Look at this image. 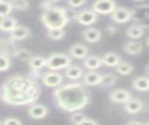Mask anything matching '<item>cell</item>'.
Instances as JSON below:
<instances>
[{
    "instance_id": "6da1fadb",
    "label": "cell",
    "mask_w": 149,
    "mask_h": 125,
    "mask_svg": "<svg viewBox=\"0 0 149 125\" xmlns=\"http://www.w3.org/2000/svg\"><path fill=\"white\" fill-rule=\"evenodd\" d=\"M41 94L36 80L30 76L13 75L4 81L1 88L2 100L10 105H26L35 103Z\"/></svg>"
},
{
    "instance_id": "7a4b0ae2",
    "label": "cell",
    "mask_w": 149,
    "mask_h": 125,
    "mask_svg": "<svg viewBox=\"0 0 149 125\" xmlns=\"http://www.w3.org/2000/svg\"><path fill=\"white\" fill-rule=\"evenodd\" d=\"M56 105L67 112H77L85 108L91 101V91L81 82L61 85L53 91Z\"/></svg>"
},
{
    "instance_id": "3957f363",
    "label": "cell",
    "mask_w": 149,
    "mask_h": 125,
    "mask_svg": "<svg viewBox=\"0 0 149 125\" xmlns=\"http://www.w3.org/2000/svg\"><path fill=\"white\" fill-rule=\"evenodd\" d=\"M42 24L47 29H63L69 22L66 15V8L53 7L49 10H45L40 17Z\"/></svg>"
},
{
    "instance_id": "277c9868",
    "label": "cell",
    "mask_w": 149,
    "mask_h": 125,
    "mask_svg": "<svg viewBox=\"0 0 149 125\" xmlns=\"http://www.w3.org/2000/svg\"><path fill=\"white\" fill-rule=\"evenodd\" d=\"M72 60L69 55L63 52H54L51 53L49 58H47L46 66L52 71L65 69L71 64Z\"/></svg>"
},
{
    "instance_id": "5b68a950",
    "label": "cell",
    "mask_w": 149,
    "mask_h": 125,
    "mask_svg": "<svg viewBox=\"0 0 149 125\" xmlns=\"http://www.w3.org/2000/svg\"><path fill=\"white\" fill-rule=\"evenodd\" d=\"M115 8L114 0H96L92 6V10L97 14H110Z\"/></svg>"
},
{
    "instance_id": "8992f818",
    "label": "cell",
    "mask_w": 149,
    "mask_h": 125,
    "mask_svg": "<svg viewBox=\"0 0 149 125\" xmlns=\"http://www.w3.org/2000/svg\"><path fill=\"white\" fill-rule=\"evenodd\" d=\"M147 10L148 6L147 5H141L135 8V10L132 11V19L135 21L138 25L143 26V28H147V19H148V14H147Z\"/></svg>"
},
{
    "instance_id": "52a82bcc",
    "label": "cell",
    "mask_w": 149,
    "mask_h": 125,
    "mask_svg": "<svg viewBox=\"0 0 149 125\" xmlns=\"http://www.w3.org/2000/svg\"><path fill=\"white\" fill-rule=\"evenodd\" d=\"M112 20L116 24H125V22L132 20V11L124 7H118L111 13Z\"/></svg>"
},
{
    "instance_id": "ba28073f",
    "label": "cell",
    "mask_w": 149,
    "mask_h": 125,
    "mask_svg": "<svg viewBox=\"0 0 149 125\" xmlns=\"http://www.w3.org/2000/svg\"><path fill=\"white\" fill-rule=\"evenodd\" d=\"M98 16L97 13H95L92 10H84L77 14L76 20L84 26H90L94 24L98 21Z\"/></svg>"
},
{
    "instance_id": "9c48e42d",
    "label": "cell",
    "mask_w": 149,
    "mask_h": 125,
    "mask_svg": "<svg viewBox=\"0 0 149 125\" xmlns=\"http://www.w3.org/2000/svg\"><path fill=\"white\" fill-rule=\"evenodd\" d=\"M42 82L47 87H58L63 82V76L58 72H49L42 77Z\"/></svg>"
},
{
    "instance_id": "30bf717a",
    "label": "cell",
    "mask_w": 149,
    "mask_h": 125,
    "mask_svg": "<svg viewBox=\"0 0 149 125\" xmlns=\"http://www.w3.org/2000/svg\"><path fill=\"white\" fill-rule=\"evenodd\" d=\"M49 113V109L46 105L41 104H36L32 105L29 109H28V115L30 116L32 119H41L47 117Z\"/></svg>"
},
{
    "instance_id": "8fae6325",
    "label": "cell",
    "mask_w": 149,
    "mask_h": 125,
    "mask_svg": "<svg viewBox=\"0 0 149 125\" xmlns=\"http://www.w3.org/2000/svg\"><path fill=\"white\" fill-rule=\"evenodd\" d=\"M31 35V30L25 25H17L10 32V39L13 41H21L29 38Z\"/></svg>"
},
{
    "instance_id": "7c38bea8",
    "label": "cell",
    "mask_w": 149,
    "mask_h": 125,
    "mask_svg": "<svg viewBox=\"0 0 149 125\" xmlns=\"http://www.w3.org/2000/svg\"><path fill=\"white\" fill-rule=\"evenodd\" d=\"M109 98L114 103H126L132 98V94L127 90L124 89H116L111 92L109 95Z\"/></svg>"
},
{
    "instance_id": "4fadbf2b",
    "label": "cell",
    "mask_w": 149,
    "mask_h": 125,
    "mask_svg": "<svg viewBox=\"0 0 149 125\" xmlns=\"http://www.w3.org/2000/svg\"><path fill=\"white\" fill-rule=\"evenodd\" d=\"M83 38L90 43H96L102 38V32L95 27H88L82 33Z\"/></svg>"
},
{
    "instance_id": "5bb4252c",
    "label": "cell",
    "mask_w": 149,
    "mask_h": 125,
    "mask_svg": "<svg viewBox=\"0 0 149 125\" xmlns=\"http://www.w3.org/2000/svg\"><path fill=\"white\" fill-rule=\"evenodd\" d=\"M69 53L72 57L76 59H83L88 55V49L85 45L81 43H77L71 46V48L69 50Z\"/></svg>"
},
{
    "instance_id": "9a60e30c",
    "label": "cell",
    "mask_w": 149,
    "mask_h": 125,
    "mask_svg": "<svg viewBox=\"0 0 149 125\" xmlns=\"http://www.w3.org/2000/svg\"><path fill=\"white\" fill-rule=\"evenodd\" d=\"M125 110L130 114H137L140 113L143 108V104L142 101L139 99H132L130 98L129 101L125 103L124 106Z\"/></svg>"
},
{
    "instance_id": "2e32d148",
    "label": "cell",
    "mask_w": 149,
    "mask_h": 125,
    "mask_svg": "<svg viewBox=\"0 0 149 125\" xmlns=\"http://www.w3.org/2000/svg\"><path fill=\"white\" fill-rule=\"evenodd\" d=\"M84 66L88 70H96L102 66V58L96 55H87L84 60Z\"/></svg>"
},
{
    "instance_id": "e0dca14e",
    "label": "cell",
    "mask_w": 149,
    "mask_h": 125,
    "mask_svg": "<svg viewBox=\"0 0 149 125\" xmlns=\"http://www.w3.org/2000/svg\"><path fill=\"white\" fill-rule=\"evenodd\" d=\"M18 25V22L15 18L7 16L0 19V30L3 32H10Z\"/></svg>"
},
{
    "instance_id": "ac0fdd59",
    "label": "cell",
    "mask_w": 149,
    "mask_h": 125,
    "mask_svg": "<svg viewBox=\"0 0 149 125\" xmlns=\"http://www.w3.org/2000/svg\"><path fill=\"white\" fill-rule=\"evenodd\" d=\"M121 62V58L118 54H116L115 52H109L104 55V57L102 58V64H104L106 66L109 67H114L116 66Z\"/></svg>"
},
{
    "instance_id": "d6986e66",
    "label": "cell",
    "mask_w": 149,
    "mask_h": 125,
    "mask_svg": "<svg viewBox=\"0 0 149 125\" xmlns=\"http://www.w3.org/2000/svg\"><path fill=\"white\" fill-rule=\"evenodd\" d=\"M102 78V75H100L99 73H97L95 71H90L87 74H85V76L83 78V83L87 86H97L100 84Z\"/></svg>"
},
{
    "instance_id": "ffe728a7",
    "label": "cell",
    "mask_w": 149,
    "mask_h": 125,
    "mask_svg": "<svg viewBox=\"0 0 149 125\" xmlns=\"http://www.w3.org/2000/svg\"><path fill=\"white\" fill-rule=\"evenodd\" d=\"M144 31H146V28H143V26L138 24H133L127 28L126 35L132 39H139L143 36Z\"/></svg>"
},
{
    "instance_id": "44dd1931",
    "label": "cell",
    "mask_w": 149,
    "mask_h": 125,
    "mask_svg": "<svg viewBox=\"0 0 149 125\" xmlns=\"http://www.w3.org/2000/svg\"><path fill=\"white\" fill-rule=\"evenodd\" d=\"M143 44L138 41H130L124 46V52L130 55H137L143 52Z\"/></svg>"
},
{
    "instance_id": "7402d4cb",
    "label": "cell",
    "mask_w": 149,
    "mask_h": 125,
    "mask_svg": "<svg viewBox=\"0 0 149 125\" xmlns=\"http://www.w3.org/2000/svg\"><path fill=\"white\" fill-rule=\"evenodd\" d=\"M64 75L70 80H78L84 75L83 69L77 66H69L65 68Z\"/></svg>"
},
{
    "instance_id": "603a6c76",
    "label": "cell",
    "mask_w": 149,
    "mask_h": 125,
    "mask_svg": "<svg viewBox=\"0 0 149 125\" xmlns=\"http://www.w3.org/2000/svg\"><path fill=\"white\" fill-rule=\"evenodd\" d=\"M132 86L139 91H147L149 89V80L147 77H137L132 81Z\"/></svg>"
},
{
    "instance_id": "cb8c5ba5",
    "label": "cell",
    "mask_w": 149,
    "mask_h": 125,
    "mask_svg": "<svg viewBox=\"0 0 149 125\" xmlns=\"http://www.w3.org/2000/svg\"><path fill=\"white\" fill-rule=\"evenodd\" d=\"M46 63H47V59L39 56H32L31 59L29 60V66L33 69V70H39V69L43 68L46 66Z\"/></svg>"
},
{
    "instance_id": "d4e9b609",
    "label": "cell",
    "mask_w": 149,
    "mask_h": 125,
    "mask_svg": "<svg viewBox=\"0 0 149 125\" xmlns=\"http://www.w3.org/2000/svg\"><path fill=\"white\" fill-rule=\"evenodd\" d=\"M12 56L14 58L20 60V61H29L33 55H32V52H30L29 50L21 48V49H16L14 50L12 52Z\"/></svg>"
},
{
    "instance_id": "484cf974",
    "label": "cell",
    "mask_w": 149,
    "mask_h": 125,
    "mask_svg": "<svg viewBox=\"0 0 149 125\" xmlns=\"http://www.w3.org/2000/svg\"><path fill=\"white\" fill-rule=\"evenodd\" d=\"M116 80H118V78H116V75H114V74H112V73H107V74H104V76H102L99 85H101L104 88L112 87L116 83Z\"/></svg>"
},
{
    "instance_id": "4316f807",
    "label": "cell",
    "mask_w": 149,
    "mask_h": 125,
    "mask_svg": "<svg viewBox=\"0 0 149 125\" xmlns=\"http://www.w3.org/2000/svg\"><path fill=\"white\" fill-rule=\"evenodd\" d=\"M10 50H12V52L16 50L15 46L13 44L12 39H1L0 40V50L2 52V54L8 55L9 53Z\"/></svg>"
},
{
    "instance_id": "83f0119b",
    "label": "cell",
    "mask_w": 149,
    "mask_h": 125,
    "mask_svg": "<svg viewBox=\"0 0 149 125\" xmlns=\"http://www.w3.org/2000/svg\"><path fill=\"white\" fill-rule=\"evenodd\" d=\"M116 72L120 75H130L133 71V66L127 62H119V64L116 66Z\"/></svg>"
},
{
    "instance_id": "f1b7e54d",
    "label": "cell",
    "mask_w": 149,
    "mask_h": 125,
    "mask_svg": "<svg viewBox=\"0 0 149 125\" xmlns=\"http://www.w3.org/2000/svg\"><path fill=\"white\" fill-rule=\"evenodd\" d=\"M12 10L13 8L9 1H6V0L0 1V18L8 16L11 13Z\"/></svg>"
},
{
    "instance_id": "f546056e",
    "label": "cell",
    "mask_w": 149,
    "mask_h": 125,
    "mask_svg": "<svg viewBox=\"0 0 149 125\" xmlns=\"http://www.w3.org/2000/svg\"><path fill=\"white\" fill-rule=\"evenodd\" d=\"M11 7L17 10H26L29 8V1L28 0H9Z\"/></svg>"
},
{
    "instance_id": "4dcf8cb0",
    "label": "cell",
    "mask_w": 149,
    "mask_h": 125,
    "mask_svg": "<svg viewBox=\"0 0 149 125\" xmlns=\"http://www.w3.org/2000/svg\"><path fill=\"white\" fill-rule=\"evenodd\" d=\"M64 29H49L48 30V38L52 40H61L64 38Z\"/></svg>"
},
{
    "instance_id": "1f68e13d",
    "label": "cell",
    "mask_w": 149,
    "mask_h": 125,
    "mask_svg": "<svg viewBox=\"0 0 149 125\" xmlns=\"http://www.w3.org/2000/svg\"><path fill=\"white\" fill-rule=\"evenodd\" d=\"M10 59L8 58V55L0 53V72L7 71L10 67Z\"/></svg>"
},
{
    "instance_id": "d6a6232c",
    "label": "cell",
    "mask_w": 149,
    "mask_h": 125,
    "mask_svg": "<svg viewBox=\"0 0 149 125\" xmlns=\"http://www.w3.org/2000/svg\"><path fill=\"white\" fill-rule=\"evenodd\" d=\"M87 119V116L80 112H74L73 115L70 117V122H71L74 125H80L84 120Z\"/></svg>"
},
{
    "instance_id": "836d02e7",
    "label": "cell",
    "mask_w": 149,
    "mask_h": 125,
    "mask_svg": "<svg viewBox=\"0 0 149 125\" xmlns=\"http://www.w3.org/2000/svg\"><path fill=\"white\" fill-rule=\"evenodd\" d=\"M86 3V0H67V4L72 8H78Z\"/></svg>"
},
{
    "instance_id": "e575fe53",
    "label": "cell",
    "mask_w": 149,
    "mask_h": 125,
    "mask_svg": "<svg viewBox=\"0 0 149 125\" xmlns=\"http://www.w3.org/2000/svg\"><path fill=\"white\" fill-rule=\"evenodd\" d=\"M3 125H22V122L16 118H8L4 120Z\"/></svg>"
},
{
    "instance_id": "d590c367",
    "label": "cell",
    "mask_w": 149,
    "mask_h": 125,
    "mask_svg": "<svg viewBox=\"0 0 149 125\" xmlns=\"http://www.w3.org/2000/svg\"><path fill=\"white\" fill-rule=\"evenodd\" d=\"M53 7H54V6H53L52 2L49 1V0H44V1H42L41 4H40V8H41L44 11H45V10H49V8H53Z\"/></svg>"
},
{
    "instance_id": "8d00e7d4",
    "label": "cell",
    "mask_w": 149,
    "mask_h": 125,
    "mask_svg": "<svg viewBox=\"0 0 149 125\" xmlns=\"http://www.w3.org/2000/svg\"><path fill=\"white\" fill-rule=\"evenodd\" d=\"M80 125H99V124H98V122H96L95 119L87 118Z\"/></svg>"
},
{
    "instance_id": "74e56055",
    "label": "cell",
    "mask_w": 149,
    "mask_h": 125,
    "mask_svg": "<svg viewBox=\"0 0 149 125\" xmlns=\"http://www.w3.org/2000/svg\"><path fill=\"white\" fill-rule=\"evenodd\" d=\"M116 27H115L114 25H109V26H107L106 27V29H105V31L108 33V35L109 36H113V35H115L116 33Z\"/></svg>"
},
{
    "instance_id": "f35d334b",
    "label": "cell",
    "mask_w": 149,
    "mask_h": 125,
    "mask_svg": "<svg viewBox=\"0 0 149 125\" xmlns=\"http://www.w3.org/2000/svg\"><path fill=\"white\" fill-rule=\"evenodd\" d=\"M126 125H143V123L140 122H136V120H132V122H129Z\"/></svg>"
},
{
    "instance_id": "ab89813d",
    "label": "cell",
    "mask_w": 149,
    "mask_h": 125,
    "mask_svg": "<svg viewBox=\"0 0 149 125\" xmlns=\"http://www.w3.org/2000/svg\"><path fill=\"white\" fill-rule=\"evenodd\" d=\"M49 1H50V2H58V1H60V0H49Z\"/></svg>"
},
{
    "instance_id": "60d3db41",
    "label": "cell",
    "mask_w": 149,
    "mask_h": 125,
    "mask_svg": "<svg viewBox=\"0 0 149 125\" xmlns=\"http://www.w3.org/2000/svg\"><path fill=\"white\" fill-rule=\"evenodd\" d=\"M136 1H143V0H136Z\"/></svg>"
},
{
    "instance_id": "b9f144b4",
    "label": "cell",
    "mask_w": 149,
    "mask_h": 125,
    "mask_svg": "<svg viewBox=\"0 0 149 125\" xmlns=\"http://www.w3.org/2000/svg\"><path fill=\"white\" fill-rule=\"evenodd\" d=\"M143 125H148V123H146V124H143Z\"/></svg>"
},
{
    "instance_id": "7bdbcfd3",
    "label": "cell",
    "mask_w": 149,
    "mask_h": 125,
    "mask_svg": "<svg viewBox=\"0 0 149 125\" xmlns=\"http://www.w3.org/2000/svg\"><path fill=\"white\" fill-rule=\"evenodd\" d=\"M0 125H1V122H0Z\"/></svg>"
},
{
    "instance_id": "ee69618b",
    "label": "cell",
    "mask_w": 149,
    "mask_h": 125,
    "mask_svg": "<svg viewBox=\"0 0 149 125\" xmlns=\"http://www.w3.org/2000/svg\"><path fill=\"white\" fill-rule=\"evenodd\" d=\"M0 1H2V0H0Z\"/></svg>"
}]
</instances>
